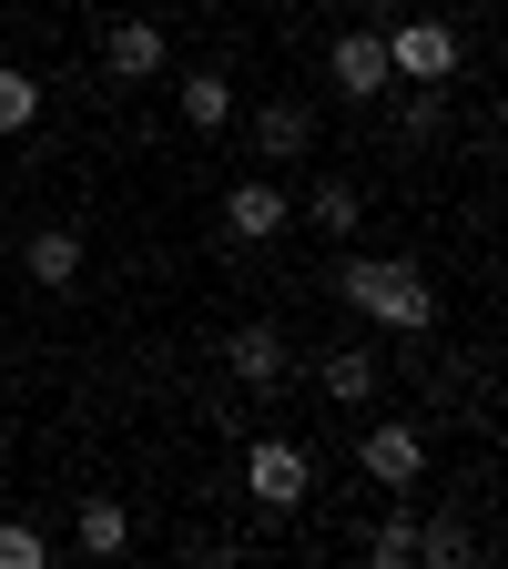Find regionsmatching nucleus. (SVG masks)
Returning a JSON list of instances; mask_svg holds the SVG:
<instances>
[{
	"label": "nucleus",
	"mask_w": 508,
	"mask_h": 569,
	"mask_svg": "<svg viewBox=\"0 0 508 569\" xmlns=\"http://www.w3.org/2000/svg\"><path fill=\"white\" fill-rule=\"evenodd\" d=\"M336 296L367 326H387V336H427L438 326V284H427V264H407V254H346Z\"/></svg>",
	"instance_id": "obj_1"
},
{
	"label": "nucleus",
	"mask_w": 508,
	"mask_h": 569,
	"mask_svg": "<svg viewBox=\"0 0 508 569\" xmlns=\"http://www.w3.org/2000/svg\"><path fill=\"white\" fill-rule=\"evenodd\" d=\"M245 498H265L275 519H296L306 498H316V458H306L296 438H255V448H245Z\"/></svg>",
	"instance_id": "obj_2"
},
{
	"label": "nucleus",
	"mask_w": 508,
	"mask_h": 569,
	"mask_svg": "<svg viewBox=\"0 0 508 569\" xmlns=\"http://www.w3.org/2000/svg\"><path fill=\"white\" fill-rule=\"evenodd\" d=\"M356 468H367L377 488H417V478H427V427L367 417V427H356Z\"/></svg>",
	"instance_id": "obj_3"
},
{
	"label": "nucleus",
	"mask_w": 508,
	"mask_h": 569,
	"mask_svg": "<svg viewBox=\"0 0 508 569\" xmlns=\"http://www.w3.org/2000/svg\"><path fill=\"white\" fill-rule=\"evenodd\" d=\"M326 82L346 102H387L397 92V71H387V31H336L326 41Z\"/></svg>",
	"instance_id": "obj_4"
},
{
	"label": "nucleus",
	"mask_w": 508,
	"mask_h": 569,
	"mask_svg": "<svg viewBox=\"0 0 508 569\" xmlns=\"http://www.w3.org/2000/svg\"><path fill=\"white\" fill-rule=\"evenodd\" d=\"M387 71H397V82H448V71H458V31L448 21H397L387 31Z\"/></svg>",
	"instance_id": "obj_5"
},
{
	"label": "nucleus",
	"mask_w": 508,
	"mask_h": 569,
	"mask_svg": "<svg viewBox=\"0 0 508 569\" xmlns=\"http://www.w3.org/2000/svg\"><path fill=\"white\" fill-rule=\"evenodd\" d=\"M102 71H112V82H153V71H163V21L122 11V21L102 31Z\"/></svg>",
	"instance_id": "obj_6"
},
{
	"label": "nucleus",
	"mask_w": 508,
	"mask_h": 569,
	"mask_svg": "<svg viewBox=\"0 0 508 569\" xmlns=\"http://www.w3.org/2000/svg\"><path fill=\"white\" fill-rule=\"evenodd\" d=\"M255 153L265 163H306L316 153V102H255Z\"/></svg>",
	"instance_id": "obj_7"
},
{
	"label": "nucleus",
	"mask_w": 508,
	"mask_h": 569,
	"mask_svg": "<svg viewBox=\"0 0 508 569\" xmlns=\"http://www.w3.org/2000/svg\"><path fill=\"white\" fill-rule=\"evenodd\" d=\"M225 234H235V244H275V234H285V193H275L265 173H245V183L225 193Z\"/></svg>",
	"instance_id": "obj_8"
},
{
	"label": "nucleus",
	"mask_w": 508,
	"mask_h": 569,
	"mask_svg": "<svg viewBox=\"0 0 508 569\" xmlns=\"http://www.w3.org/2000/svg\"><path fill=\"white\" fill-rule=\"evenodd\" d=\"M225 367H235L245 387H285V336H275V326H235V336H225Z\"/></svg>",
	"instance_id": "obj_9"
},
{
	"label": "nucleus",
	"mask_w": 508,
	"mask_h": 569,
	"mask_svg": "<svg viewBox=\"0 0 508 569\" xmlns=\"http://www.w3.org/2000/svg\"><path fill=\"white\" fill-rule=\"evenodd\" d=\"M21 264H31V284H51V296H61V284L82 274V234H71V224H41V234L21 244Z\"/></svg>",
	"instance_id": "obj_10"
},
{
	"label": "nucleus",
	"mask_w": 508,
	"mask_h": 569,
	"mask_svg": "<svg viewBox=\"0 0 508 569\" xmlns=\"http://www.w3.org/2000/svg\"><path fill=\"white\" fill-rule=\"evenodd\" d=\"M173 112H183L193 132H225V122H235V82H225V71H183Z\"/></svg>",
	"instance_id": "obj_11"
},
{
	"label": "nucleus",
	"mask_w": 508,
	"mask_h": 569,
	"mask_svg": "<svg viewBox=\"0 0 508 569\" xmlns=\"http://www.w3.org/2000/svg\"><path fill=\"white\" fill-rule=\"evenodd\" d=\"M71 539H82L92 559H122V549H132V519H122V498H82V519H71Z\"/></svg>",
	"instance_id": "obj_12"
},
{
	"label": "nucleus",
	"mask_w": 508,
	"mask_h": 569,
	"mask_svg": "<svg viewBox=\"0 0 508 569\" xmlns=\"http://www.w3.org/2000/svg\"><path fill=\"white\" fill-rule=\"evenodd\" d=\"M306 213H316V234H336V244H346V234H356V224H367V193H356V183H346V173H326V183H316V203H306Z\"/></svg>",
	"instance_id": "obj_13"
},
{
	"label": "nucleus",
	"mask_w": 508,
	"mask_h": 569,
	"mask_svg": "<svg viewBox=\"0 0 508 569\" xmlns=\"http://www.w3.org/2000/svg\"><path fill=\"white\" fill-rule=\"evenodd\" d=\"M326 397H336V407H367V397H377V356H367V346H336V356H326Z\"/></svg>",
	"instance_id": "obj_14"
},
{
	"label": "nucleus",
	"mask_w": 508,
	"mask_h": 569,
	"mask_svg": "<svg viewBox=\"0 0 508 569\" xmlns=\"http://www.w3.org/2000/svg\"><path fill=\"white\" fill-rule=\"evenodd\" d=\"M417 559H427V569H468V559H478L468 519H427V529H417Z\"/></svg>",
	"instance_id": "obj_15"
},
{
	"label": "nucleus",
	"mask_w": 508,
	"mask_h": 569,
	"mask_svg": "<svg viewBox=\"0 0 508 569\" xmlns=\"http://www.w3.org/2000/svg\"><path fill=\"white\" fill-rule=\"evenodd\" d=\"M31 122H41V82L21 61H0V132H31Z\"/></svg>",
	"instance_id": "obj_16"
},
{
	"label": "nucleus",
	"mask_w": 508,
	"mask_h": 569,
	"mask_svg": "<svg viewBox=\"0 0 508 569\" xmlns=\"http://www.w3.org/2000/svg\"><path fill=\"white\" fill-rule=\"evenodd\" d=\"M367 559H377V569H417V519H407V509H387V519L367 529Z\"/></svg>",
	"instance_id": "obj_17"
},
{
	"label": "nucleus",
	"mask_w": 508,
	"mask_h": 569,
	"mask_svg": "<svg viewBox=\"0 0 508 569\" xmlns=\"http://www.w3.org/2000/svg\"><path fill=\"white\" fill-rule=\"evenodd\" d=\"M41 559H51V539L31 519H0V569H41Z\"/></svg>",
	"instance_id": "obj_18"
},
{
	"label": "nucleus",
	"mask_w": 508,
	"mask_h": 569,
	"mask_svg": "<svg viewBox=\"0 0 508 569\" xmlns=\"http://www.w3.org/2000/svg\"><path fill=\"white\" fill-rule=\"evenodd\" d=\"M0 458H11V417H0Z\"/></svg>",
	"instance_id": "obj_19"
},
{
	"label": "nucleus",
	"mask_w": 508,
	"mask_h": 569,
	"mask_svg": "<svg viewBox=\"0 0 508 569\" xmlns=\"http://www.w3.org/2000/svg\"><path fill=\"white\" fill-rule=\"evenodd\" d=\"M71 11H102V0H71Z\"/></svg>",
	"instance_id": "obj_20"
},
{
	"label": "nucleus",
	"mask_w": 508,
	"mask_h": 569,
	"mask_svg": "<svg viewBox=\"0 0 508 569\" xmlns=\"http://www.w3.org/2000/svg\"><path fill=\"white\" fill-rule=\"evenodd\" d=\"M142 11H163V0H142Z\"/></svg>",
	"instance_id": "obj_21"
}]
</instances>
